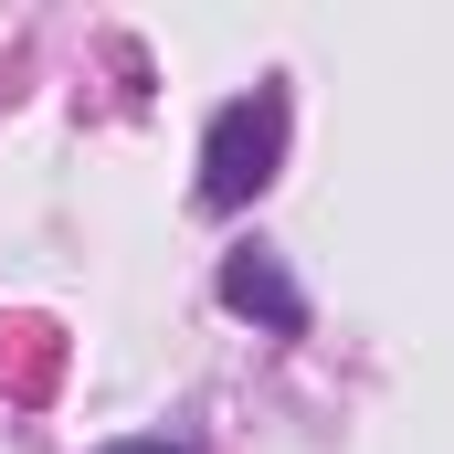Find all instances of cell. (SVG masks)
Masks as SVG:
<instances>
[{"label":"cell","mask_w":454,"mask_h":454,"mask_svg":"<svg viewBox=\"0 0 454 454\" xmlns=\"http://www.w3.org/2000/svg\"><path fill=\"white\" fill-rule=\"evenodd\" d=\"M106 454H180V444H106Z\"/></svg>","instance_id":"obj_3"},{"label":"cell","mask_w":454,"mask_h":454,"mask_svg":"<svg viewBox=\"0 0 454 454\" xmlns=\"http://www.w3.org/2000/svg\"><path fill=\"white\" fill-rule=\"evenodd\" d=\"M223 307H232V317H254V328H275V339H296V328H307V286H296V275H286V254H264V243L223 254Z\"/></svg>","instance_id":"obj_2"},{"label":"cell","mask_w":454,"mask_h":454,"mask_svg":"<svg viewBox=\"0 0 454 454\" xmlns=\"http://www.w3.org/2000/svg\"><path fill=\"white\" fill-rule=\"evenodd\" d=\"M286 85H254V96H232L212 116V137H201V212H243V201H264L275 191V169H286Z\"/></svg>","instance_id":"obj_1"}]
</instances>
